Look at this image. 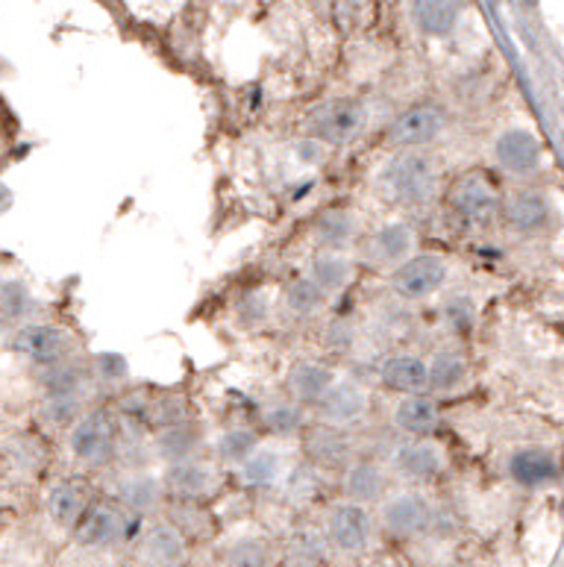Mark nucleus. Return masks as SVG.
I'll list each match as a JSON object with an SVG mask.
<instances>
[{
	"label": "nucleus",
	"instance_id": "f257e3e1",
	"mask_svg": "<svg viewBox=\"0 0 564 567\" xmlns=\"http://www.w3.org/2000/svg\"><path fill=\"white\" fill-rule=\"evenodd\" d=\"M382 183L394 200L406 206H421L430 204L439 192V171H435L430 156L403 153V156L391 159V165L382 174Z\"/></svg>",
	"mask_w": 564,
	"mask_h": 567
},
{
	"label": "nucleus",
	"instance_id": "5701e85b",
	"mask_svg": "<svg viewBox=\"0 0 564 567\" xmlns=\"http://www.w3.org/2000/svg\"><path fill=\"white\" fill-rule=\"evenodd\" d=\"M353 277V262L347 259L341 250H320L312 259V268H309V280L329 295V291H341V288L350 282Z\"/></svg>",
	"mask_w": 564,
	"mask_h": 567
},
{
	"label": "nucleus",
	"instance_id": "473e14b6",
	"mask_svg": "<svg viewBox=\"0 0 564 567\" xmlns=\"http://www.w3.org/2000/svg\"><path fill=\"white\" fill-rule=\"evenodd\" d=\"M160 492L162 485L153 480V476H133V480H126L124 485H121V497H124L126 506L133 508H151L156 506V499H160Z\"/></svg>",
	"mask_w": 564,
	"mask_h": 567
},
{
	"label": "nucleus",
	"instance_id": "72a5a7b5",
	"mask_svg": "<svg viewBox=\"0 0 564 567\" xmlns=\"http://www.w3.org/2000/svg\"><path fill=\"white\" fill-rule=\"evenodd\" d=\"M83 417V398H48L42 406V421L51 426L76 424Z\"/></svg>",
	"mask_w": 564,
	"mask_h": 567
},
{
	"label": "nucleus",
	"instance_id": "39448f33",
	"mask_svg": "<svg viewBox=\"0 0 564 567\" xmlns=\"http://www.w3.org/2000/svg\"><path fill=\"white\" fill-rule=\"evenodd\" d=\"M444 124L447 118L439 106H412V110H406L403 115H397L386 136L388 144H394V147L414 151V147H423V144L435 142V138L444 133Z\"/></svg>",
	"mask_w": 564,
	"mask_h": 567
},
{
	"label": "nucleus",
	"instance_id": "4468645a",
	"mask_svg": "<svg viewBox=\"0 0 564 567\" xmlns=\"http://www.w3.org/2000/svg\"><path fill=\"white\" fill-rule=\"evenodd\" d=\"M414 250V233L403 220H391L386 227H379L373 238L368 241V254L379 265H400L406 262Z\"/></svg>",
	"mask_w": 564,
	"mask_h": 567
},
{
	"label": "nucleus",
	"instance_id": "412c9836",
	"mask_svg": "<svg viewBox=\"0 0 564 567\" xmlns=\"http://www.w3.org/2000/svg\"><path fill=\"white\" fill-rule=\"evenodd\" d=\"M462 0H414L412 21L427 35H447L459 21Z\"/></svg>",
	"mask_w": 564,
	"mask_h": 567
},
{
	"label": "nucleus",
	"instance_id": "ea45409f",
	"mask_svg": "<svg viewBox=\"0 0 564 567\" xmlns=\"http://www.w3.org/2000/svg\"><path fill=\"white\" fill-rule=\"evenodd\" d=\"M9 204H12V192L0 183V213H7Z\"/></svg>",
	"mask_w": 564,
	"mask_h": 567
},
{
	"label": "nucleus",
	"instance_id": "e433bc0d",
	"mask_svg": "<svg viewBox=\"0 0 564 567\" xmlns=\"http://www.w3.org/2000/svg\"><path fill=\"white\" fill-rule=\"evenodd\" d=\"M147 550H151L153 556H156V561H162V565H174V561L180 559L183 542H180V535L174 533V529H165V526H160V529H153L151 533Z\"/></svg>",
	"mask_w": 564,
	"mask_h": 567
},
{
	"label": "nucleus",
	"instance_id": "393cba45",
	"mask_svg": "<svg viewBox=\"0 0 564 567\" xmlns=\"http://www.w3.org/2000/svg\"><path fill=\"white\" fill-rule=\"evenodd\" d=\"M89 512V492L83 483H62L51 494V517L62 526H74Z\"/></svg>",
	"mask_w": 564,
	"mask_h": 567
},
{
	"label": "nucleus",
	"instance_id": "c9c22d12",
	"mask_svg": "<svg viewBox=\"0 0 564 567\" xmlns=\"http://www.w3.org/2000/svg\"><path fill=\"white\" fill-rule=\"evenodd\" d=\"M444 318L450 321V327L459 332H471L473 321H476V306H473V297L455 295L444 303Z\"/></svg>",
	"mask_w": 564,
	"mask_h": 567
},
{
	"label": "nucleus",
	"instance_id": "f704fd0d",
	"mask_svg": "<svg viewBox=\"0 0 564 567\" xmlns=\"http://www.w3.org/2000/svg\"><path fill=\"white\" fill-rule=\"evenodd\" d=\"M265 424L274 435H295L304 426V409L297 403H279L265 412Z\"/></svg>",
	"mask_w": 564,
	"mask_h": 567
},
{
	"label": "nucleus",
	"instance_id": "f8f14e48",
	"mask_svg": "<svg viewBox=\"0 0 564 567\" xmlns=\"http://www.w3.org/2000/svg\"><path fill=\"white\" fill-rule=\"evenodd\" d=\"M509 476L523 488H541V485L553 483L558 476L556 456L547 450L523 447L509 458Z\"/></svg>",
	"mask_w": 564,
	"mask_h": 567
},
{
	"label": "nucleus",
	"instance_id": "ddd939ff",
	"mask_svg": "<svg viewBox=\"0 0 564 567\" xmlns=\"http://www.w3.org/2000/svg\"><path fill=\"white\" fill-rule=\"evenodd\" d=\"M329 535L341 550H362L371 538V517L359 503H341L329 517Z\"/></svg>",
	"mask_w": 564,
	"mask_h": 567
},
{
	"label": "nucleus",
	"instance_id": "c85d7f7f",
	"mask_svg": "<svg viewBox=\"0 0 564 567\" xmlns=\"http://www.w3.org/2000/svg\"><path fill=\"white\" fill-rule=\"evenodd\" d=\"M427 373H430V389L455 391L468 380V362L459 353H439L427 364Z\"/></svg>",
	"mask_w": 564,
	"mask_h": 567
},
{
	"label": "nucleus",
	"instance_id": "423d86ee",
	"mask_svg": "<svg viewBox=\"0 0 564 567\" xmlns=\"http://www.w3.org/2000/svg\"><path fill=\"white\" fill-rule=\"evenodd\" d=\"M9 348L39 364H57L71 353L74 341H71V336H68L65 330H60V327H51V323H30V327H21V330L12 336V344H9Z\"/></svg>",
	"mask_w": 564,
	"mask_h": 567
},
{
	"label": "nucleus",
	"instance_id": "20e7f679",
	"mask_svg": "<svg viewBox=\"0 0 564 567\" xmlns=\"http://www.w3.org/2000/svg\"><path fill=\"white\" fill-rule=\"evenodd\" d=\"M447 262L435 254L409 256L406 262H400L391 274V286L397 295H403L406 300H423L432 297L447 282Z\"/></svg>",
	"mask_w": 564,
	"mask_h": 567
},
{
	"label": "nucleus",
	"instance_id": "f3484780",
	"mask_svg": "<svg viewBox=\"0 0 564 567\" xmlns=\"http://www.w3.org/2000/svg\"><path fill=\"white\" fill-rule=\"evenodd\" d=\"M394 467L409 480H432L444 471V453L432 441H412L394 453Z\"/></svg>",
	"mask_w": 564,
	"mask_h": 567
},
{
	"label": "nucleus",
	"instance_id": "6e6552de",
	"mask_svg": "<svg viewBox=\"0 0 564 567\" xmlns=\"http://www.w3.org/2000/svg\"><path fill=\"white\" fill-rule=\"evenodd\" d=\"M318 406V415L332 426H350L359 424L365 415H368V391L356 382H332V389L324 394V398L315 403Z\"/></svg>",
	"mask_w": 564,
	"mask_h": 567
},
{
	"label": "nucleus",
	"instance_id": "7ed1b4c3",
	"mask_svg": "<svg viewBox=\"0 0 564 567\" xmlns=\"http://www.w3.org/2000/svg\"><path fill=\"white\" fill-rule=\"evenodd\" d=\"M68 444H71V453H74L80 462L92 467L106 465L115 453V421L110 417V412H89L71 426V435H68Z\"/></svg>",
	"mask_w": 564,
	"mask_h": 567
},
{
	"label": "nucleus",
	"instance_id": "2eb2a0df",
	"mask_svg": "<svg viewBox=\"0 0 564 567\" xmlns=\"http://www.w3.org/2000/svg\"><path fill=\"white\" fill-rule=\"evenodd\" d=\"M165 485H168L177 497H206V494L215 492L218 474H215V467H209L206 462L188 458V462H177V465L168 467Z\"/></svg>",
	"mask_w": 564,
	"mask_h": 567
},
{
	"label": "nucleus",
	"instance_id": "f03ea898",
	"mask_svg": "<svg viewBox=\"0 0 564 567\" xmlns=\"http://www.w3.org/2000/svg\"><path fill=\"white\" fill-rule=\"evenodd\" d=\"M309 136L320 144H332V147H345V144L356 142L365 130V106L350 97H338L309 115L306 121Z\"/></svg>",
	"mask_w": 564,
	"mask_h": 567
},
{
	"label": "nucleus",
	"instance_id": "4c0bfd02",
	"mask_svg": "<svg viewBox=\"0 0 564 567\" xmlns=\"http://www.w3.org/2000/svg\"><path fill=\"white\" fill-rule=\"evenodd\" d=\"M265 318H268V300H265V295H250L242 300V306H238V321L245 323V327H259Z\"/></svg>",
	"mask_w": 564,
	"mask_h": 567
},
{
	"label": "nucleus",
	"instance_id": "9d476101",
	"mask_svg": "<svg viewBox=\"0 0 564 567\" xmlns=\"http://www.w3.org/2000/svg\"><path fill=\"white\" fill-rule=\"evenodd\" d=\"M503 218L514 233L532 236V233H541V229L550 227L553 206L541 192H514L503 204Z\"/></svg>",
	"mask_w": 564,
	"mask_h": 567
},
{
	"label": "nucleus",
	"instance_id": "b1692460",
	"mask_svg": "<svg viewBox=\"0 0 564 567\" xmlns=\"http://www.w3.org/2000/svg\"><path fill=\"white\" fill-rule=\"evenodd\" d=\"M201 450V432L192 424H177L165 426L156 439V453H160L165 462L177 465V462H188V458L197 456Z\"/></svg>",
	"mask_w": 564,
	"mask_h": 567
},
{
	"label": "nucleus",
	"instance_id": "a878e982",
	"mask_svg": "<svg viewBox=\"0 0 564 567\" xmlns=\"http://www.w3.org/2000/svg\"><path fill=\"white\" fill-rule=\"evenodd\" d=\"M356 233V218L345 209H327L315 220V236L324 245V250H338L345 247Z\"/></svg>",
	"mask_w": 564,
	"mask_h": 567
},
{
	"label": "nucleus",
	"instance_id": "2f4dec72",
	"mask_svg": "<svg viewBox=\"0 0 564 567\" xmlns=\"http://www.w3.org/2000/svg\"><path fill=\"white\" fill-rule=\"evenodd\" d=\"M256 447H259V439L253 430H229L218 441V453L224 462H245L250 453H256Z\"/></svg>",
	"mask_w": 564,
	"mask_h": 567
},
{
	"label": "nucleus",
	"instance_id": "cd10ccee",
	"mask_svg": "<svg viewBox=\"0 0 564 567\" xmlns=\"http://www.w3.org/2000/svg\"><path fill=\"white\" fill-rule=\"evenodd\" d=\"M382 492V471L373 462H353L345 474V494L356 503L377 499Z\"/></svg>",
	"mask_w": 564,
	"mask_h": 567
},
{
	"label": "nucleus",
	"instance_id": "c756f323",
	"mask_svg": "<svg viewBox=\"0 0 564 567\" xmlns=\"http://www.w3.org/2000/svg\"><path fill=\"white\" fill-rule=\"evenodd\" d=\"M279 456L274 450H256L242 462V471H245V483L256 485V488H265V485H274L279 476Z\"/></svg>",
	"mask_w": 564,
	"mask_h": 567
},
{
	"label": "nucleus",
	"instance_id": "4be33fe9",
	"mask_svg": "<svg viewBox=\"0 0 564 567\" xmlns=\"http://www.w3.org/2000/svg\"><path fill=\"white\" fill-rule=\"evenodd\" d=\"M80 520H83V524H80V542L89 544V547L112 544L121 533H124V517H121L119 508L112 506L89 508Z\"/></svg>",
	"mask_w": 564,
	"mask_h": 567
},
{
	"label": "nucleus",
	"instance_id": "6ab92c4d",
	"mask_svg": "<svg viewBox=\"0 0 564 567\" xmlns=\"http://www.w3.org/2000/svg\"><path fill=\"white\" fill-rule=\"evenodd\" d=\"M439 406H435L430 398H421V394L406 398L403 403L394 409V426H400V430L414 435V439H427V435H432V432L439 430Z\"/></svg>",
	"mask_w": 564,
	"mask_h": 567
},
{
	"label": "nucleus",
	"instance_id": "58836bf2",
	"mask_svg": "<svg viewBox=\"0 0 564 567\" xmlns=\"http://www.w3.org/2000/svg\"><path fill=\"white\" fill-rule=\"evenodd\" d=\"M101 364H106V368H103V377H110V380H124L126 377V362L121 355H103Z\"/></svg>",
	"mask_w": 564,
	"mask_h": 567
},
{
	"label": "nucleus",
	"instance_id": "9b49d317",
	"mask_svg": "<svg viewBox=\"0 0 564 567\" xmlns=\"http://www.w3.org/2000/svg\"><path fill=\"white\" fill-rule=\"evenodd\" d=\"M382 520L394 535H418L432 520L430 503L421 494H400V497L388 499L382 508Z\"/></svg>",
	"mask_w": 564,
	"mask_h": 567
},
{
	"label": "nucleus",
	"instance_id": "1a4fd4ad",
	"mask_svg": "<svg viewBox=\"0 0 564 567\" xmlns=\"http://www.w3.org/2000/svg\"><path fill=\"white\" fill-rule=\"evenodd\" d=\"M455 218L462 220L464 227H482L489 224L491 215L498 213V195L491 192L489 183L480 177H464L459 186L453 188L450 197Z\"/></svg>",
	"mask_w": 564,
	"mask_h": 567
},
{
	"label": "nucleus",
	"instance_id": "a211bd4d",
	"mask_svg": "<svg viewBox=\"0 0 564 567\" xmlns=\"http://www.w3.org/2000/svg\"><path fill=\"white\" fill-rule=\"evenodd\" d=\"M332 382H336V373L318 362H297L288 373V391L304 406H315L332 389Z\"/></svg>",
	"mask_w": 564,
	"mask_h": 567
},
{
	"label": "nucleus",
	"instance_id": "0eeeda50",
	"mask_svg": "<svg viewBox=\"0 0 564 567\" xmlns=\"http://www.w3.org/2000/svg\"><path fill=\"white\" fill-rule=\"evenodd\" d=\"M494 156H498V165L512 174V177H530L541 168V142L535 138V133L521 127H512L500 133L498 142H494Z\"/></svg>",
	"mask_w": 564,
	"mask_h": 567
},
{
	"label": "nucleus",
	"instance_id": "bb28decb",
	"mask_svg": "<svg viewBox=\"0 0 564 567\" xmlns=\"http://www.w3.org/2000/svg\"><path fill=\"white\" fill-rule=\"evenodd\" d=\"M85 373L76 364H48V371L42 373V385L48 391V398H83Z\"/></svg>",
	"mask_w": 564,
	"mask_h": 567
},
{
	"label": "nucleus",
	"instance_id": "dca6fc26",
	"mask_svg": "<svg viewBox=\"0 0 564 567\" xmlns=\"http://www.w3.org/2000/svg\"><path fill=\"white\" fill-rule=\"evenodd\" d=\"M379 377L391 391L400 394H421L430 389V373H427V362L418 355H391L388 362H382Z\"/></svg>",
	"mask_w": 564,
	"mask_h": 567
},
{
	"label": "nucleus",
	"instance_id": "7c9ffc66",
	"mask_svg": "<svg viewBox=\"0 0 564 567\" xmlns=\"http://www.w3.org/2000/svg\"><path fill=\"white\" fill-rule=\"evenodd\" d=\"M286 306L295 315H315L324 306V291L312 280H295L286 288Z\"/></svg>",
	"mask_w": 564,
	"mask_h": 567
},
{
	"label": "nucleus",
	"instance_id": "aec40b11",
	"mask_svg": "<svg viewBox=\"0 0 564 567\" xmlns=\"http://www.w3.org/2000/svg\"><path fill=\"white\" fill-rule=\"evenodd\" d=\"M306 456H312L318 465L338 467L350 465V456H353V444L347 441V435H341L338 430H329V426H318L306 435L304 441Z\"/></svg>",
	"mask_w": 564,
	"mask_h": 567
}]
</instances>
